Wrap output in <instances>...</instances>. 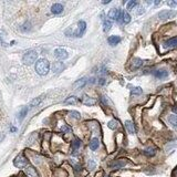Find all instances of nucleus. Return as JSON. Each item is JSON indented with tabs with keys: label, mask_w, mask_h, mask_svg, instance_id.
<instances>
[{
	"label": "nucleus",
	"mask_w": 177,
	"mask_h": 177,
	"mask_svg": "<svg viewBox=\"0 0 177 177\" xmlns=\"http://www.w3.org/2000/svg\"><path fill=\"white\" fill-rule=\"evenodd\" d=\"M98 82H99V84L103 85V84H104V83H105V79H104V78L99 79V81H98Z\"/></svg>",
	"instance_id": "c9c22d12"
},
{
	"label": "nucleus",
	"mask_w": 177,
	"mask_h": 177,
	"mask_svg": "<svg viewBox=\"0 0 177 177\" xmlns=\"http://www.w3.org/2000/svg\"><path fill=\"white\" fill-rule=\"evenodd\" d=\"M168 121H170V123L174 127L177 128V115H170L168 116Z\"/></svg>",
	"instance_id": "b1692460"
},
{
	"label": "nucleus",
	"mask_w": 177,
	"mask_h": 177,
	"mask_svg": "<svg viewBox=\"0 0 177 177\" xmlns=\"http://www.w3.org/2000/svg\"><path fill=\"white\" fill-rule=\"evenodd\" d=\"M63 11V6L61 3H54L52 7H51V12L54 14H60Z\"/></svg>",
	"instance_id": "9d476101"
},
{
	"label": "nucleus",
	"mask_w": 177,
	"mask_h": 177,
	"mask_svg": "<svg viewBox=\"0 0 177 177\" xmlns=\"http://www.w3.org/2000/svg\"><path fill=\"white\" fill-rule=\"evenodd\" d=\"M142 65H143V60L138 59V58H135L132 60V69H140Z\"/></svg>",
	"instance_id": "2eb2a0df"
},
{
	"label": "nucleus",
	"mask_w": 177,
	"mask_h": 177,
	"mask_svg": "<svg viewBox=\"0 0 177 177\" xmlns=\"http://www.w3.org/2000/svg\"><path fill=\"white\" fill-rule=\"evenodd\" d=\"M50 70V63L47 59H40L35 63V71L40 75H47Z\"/></svg>",
	"instance_id": "f03ea898"
},
{
	"label": "nucleus",
	"mask_w": 177,
	"mask_h": 177,
	"mask_svg": "<svg viewBox=\"0 0 177 177\" xmlns=\"http://www.w3.org/2000/svg\"><path fill=\"white\" fill-rule=\"evenodd\" d=\"M121 21L123 22V23H128V22L131 21V16L128 14V12L123 11V14H122V20H121Z\"/></svg>",
	"instance_id": "4be33fe9"
},
{
	"label": "nucleus",
	"mask_w": 177,
	"mask_h": 177,
	"mask_svg": "<svg viewBox=\"0 0 177 177\" xmlns=\"http://www.w3.org/2000/svg\"><path fill=\"white\" fill-rule=\"evenodd\" d=\"M125 127H126L130 134H134L135 133V125L132 121H126L125 122Z\"/></svg>",
	"instance_id": "4468645a"
},
{
	"label": "nucleus",
	"mask_w": 177,
	"mask_h": 177,
	"mask_svg": "<svg viewBox=\"0 0 177 177\" xmlns=\"http://www.w3.org/2000/svg\"><path fill=\"white\" fill-rule=\"evenodd\" d=\"M87 165H89V168H90V170H94V168H95V163H94L93 161H90Z\"/></svg>",
	"instance_id": "473e14b6"
},
{
	"label": "nucleus",
	"mask_w": 177,
	"mask_h": 177,
	"mask_svg": "<svg viewBox=\"0 0 177 177\" xmlns=\"http://www.w3.org/2000/svg\"><path fill=\"white\" fill-rule=\"evenodd\" d=\"M125 165V161H122V159H119V161H115L114 163H112L111 167L112 168H121Z\"/></svg>",
	"instance_id": "6ab92c4d"
},
{
	"label": "nucleus",
	"mask_w": 177,
	"mask_h": 177,
	"mask_svg": "<svg viewBox=\"0 0 177 177\" xmlns=\"http://www.w3.org/2000/svg\"><path fill=\"white\" fill-rule=\"evenodd\" d=\"M99 144H100L99 140H98L96 137H94V138H92L91 142H90V149H92V151L98 149V147H99Z\"/></svg>",
	"instance_id": "f3484780"
},
{
	"label": "nucleus",
	"mask_w": 177,
	"mask_h": 177,
	"mask_svg": "<svg viewBox=\"0 0 177 177\" xmlns=\"http://www.w3.org/2000/svg\"><path fill=\"white\" fill-rule=\"evenodd\" d=\"M143 153L146 156H154L156 154V149L155 147H147L143 151Z\"/></svg>",
	"instance_id": "a211bd4d"
},
{
	"label": "nucleus",
	"mask_w": 177,
	"mask_h": 177,
	"mask_svg": "<svg viewBox=\"0 0 177 177\" xmlns=\"http://www.w3.org/2000/svg\"><path fill=\"white\" fill-rule=\"evenodd\" d=\"M85 29H86V23H85V21L81 20V21L78 22L77 28L66 29L64 33H65V35H68V37H82V35L84 33Z\"/></svg>",
	"instance_id": "f257e3e1"
},
{
	"label": "nucleus",
	"mask_w": 177,
	"mask_h": 177,
	"mask_svg": "<svg viewBox=\"0 0 177 177\" xmlns=\"http://www.w3.org/2000/svg\"><path fill=\"white\" fill-rule=\"evenodd\" d=\"M107 126L111 128V130H115V128L119 127V122L117 121H111V122H109V124H107Z\"/></svg>",
	"instance_id": "c85d7f7f"
},
{
	"label": "nucleus",
	"mask_w": 177,
	"mask_h": 177,
	"mask_svg": "<svg viewBox=\"0 0 177 177\" xmlns=\"http://www.w3.org/2000/svg\"><path fill=\"white\" fill-rule=\"evenodd\" d=\"M41 101H42V98H35V100L31 101L30 105H31V107H35V106H38L40 103H41Z\"/></svg>",
	"instance_id": "cd10ccee"
},
{
	"label": "nucleus",
	"mask_w": 177,
	"mask_h": 177,
	"mask_svg": "<svg viewBox=\"0 0 177 177\" xmlns=\"http://www.w3.org/2000/svg\"><path fill=\"white\" fill-rule=\"evenodd\" d=\"M78 102H79V100L77 96H70V98H68V99L64 101L65 104H77Z\"/></svg>",
	"instance_id": "5701e85b"
},
{
	"label": "nucleus",
	"mask_w": 177,
	"mask_h": 177,
	"mask_svg": "<svg viewBox=\"0 0 177 177\" xmlns=\"http://www.w3.org/2000/svg\"><path fill=\"white\" fill-rule=\"evenodd\" d=\"M107 42L110 43L111 45H116L121 42V38L119 35H111L109 39H107Z\"/></svg>",
	"instance_id": "ddd939ff"
},
{
	"label": "nucleus",
	"mask_w": 177,
	"mask_h": 177,
	"mask_svg": "<svg viewBox=\"0 0 177 177\" xmlns=\"http://www.w3.org/2000/svg\"><path fill=\"white\" fill-rule=\"evenodd\" d=\"M167 5L170 6V7H174V6H177V1H168Z\"/></svg>",
	"instance_id": "f704fd0d"
},
{
	"label": "nucleus",
	"mask_w": 177,
	"mask_h": 177,
	"mask_svg": "<svg viewBox=\"0 0 177 177\" xmlns=\"http://www.w3.org/2000/svg\"><path fill=\"white\" fill-rule=\"evenodd\" d=\"M61 131H62L63 133H70V132H71V127H70V126H68V125H63V126L61 127Z\"/></svg>",
	"instance_id": "2f4dec72"
},
{
	"label": "nucleus",
	"mask_w": 177,
	"mask_h": 177,
	"mask_svg": "<svg viewBox=\"0 0 177 177\" xmlns=\"http://www.w3.org/2000/svg\"><path fill=\"white\" fill-rule=\"evenodd\" d=\"M14 166H16V167L22 168V167L27 166V164H28V159L24 157L23 154H20V155H18L16 158H14Z\"/></svg>",
	"instance_id": "39448f33"
},
{
	"label": "nucleus",
	"mask_w": 177,
	"mask_h": 177,
	"mask_svg": "<svg viewBox=\"0 0 177 177\" xmlns=\"http://www.w3.org/2000/svg\"><path fill=\"white\" fill-rule=\"evenodd\" d=\"M102 102H104V103H105V104H109V103H110V104H111V102H110V101H109V99H107V98H106V96H102Z\"/></svg>",
	"instance_id": "72a5a7b5"
},
{
	"label": "nucleus",
	"mask_w": 177,
	"mask_h": 177,
	"mask_svg": "<svg viewBox=\"0 0 177 177\" xmlns=\"http://www.w3.org/2000/svg\"><path fill=\"white\" fill-rule=\"evenodd\" d=\"M54 56H56V58H58L59 60H65V59L69 58V53H68L66 50L59 48V49H56V51H54Z\"/></svg>",
	"instance_id": "0eeeda50"
},
{
	"label": "nucleus",
	"mask_w": 177,
	"mask_h": 177,
	"mask_svg": "<svg viewBox=\"0 0 177 177\" xmlns=\"http://www.w3.org/2000/svg\"><path fill=\"white\" fill-rule=\"evenodd\" d=\"M70 115L72 116V117H74L75 120H80V119H81V115H80V113L77 112V111H71Z\"/></svg>",
	"instance_id": "7c9ffc66"
},
{
	"label": "nucleus",
	"mask_w": 177,
	"mask_h": 177,
	"mask_svg": "<svg viewBox=\"0 0 177 177\" xmlns=\"http://www.w3.org/2000/svg\"><path fill=\"white\" fill-rule=\"evenodd\" d=\"M173 111H174L175 113H177V106H174V107H173Z\"/></svg>",
	"instance_id": "e433bc0d"
},
{
	"label": "nucleus",
	"mask_w": 177,
	"mask_h": 177,
	"mask_svg": "<svg viewBox=\"0 0 177 177\" xmlns=\"http://www.w3.org/2000/svg\"><path fill=\"white\" fill-rule=\"evenodd\" d=\"M164 47L165 48H176L177 47V37L175 38H172V39H168L166 42L164 43Z\"/></svg>",
	"instance_id": "1a4fd4ad"
},
{
	"label": "nucleus",
	"mask_w": 177,
	"mask_h": 177,
	"mask_svg": "<svg viewBox=\"0 0 177 177\" xmlns=\"http://www.w3.org/2000/svg\"><path fill=\"white\" fill-rule=\"evenodd\" d=\"M52 71H53V73H60V72H62L64 70V64L63 62H54V63L52 64Z\"/></svg>",
	"instance_id": "6e6552de"
},
{
	"label": "nucleus",
	"mask_w": 177,
	"mask_h": 177,
	"mask_svg": "<svg viewBox=\"0 0 177 177\" xmlns=\"http://www.w3.org/2000/svg\"><path fill=\"white\" fill-rule=\"evenodd\" d=\"M154 75L157 79H165L168 77V71L166 70H156L154 71Z\"/></svg>",
	"instance_id": "f8f14e48"
},
{
	"label": "nucleus",
	"mask_w": 177,
	"mask_h": 177,
	"mask_svg": "<svg viewBox=\"0 0 177 177\" xmlns=\"http://www.w3.org/2000/svg\"><path fill=\"white\" fill-rule=\"evenodd\" d=\"M111 27H112V21H111L110 19L105 20V21H104V23H103V30H104L105 32H107V31L111 29Z\"/></svg>",
	"instance_id": "393cba45"
},
{
	"label": "nucleus",
	"mask_w": 177,
	"mask_h": 177,
	"mask_svg": "<svg viewBox=\"0 0 177 177\" xmlns=\"http://www.w3.org/2000/svg\"><path fill=\"white\" fill-rule=\"evenodd\" d=\"M80 146H81V141L79 140L78 137H75L74 142L72 143V149H73V151H77V149H78Z\"/></svg>",
	"instance_id": "a878e982"
},
{
	"label": "nucleus",
	"mask_w": 177,
	"mask_h": 177,
	"mask_svg": "<svg viewBox=\"0 0 177 177\" xmlns=\"http://www.w3.org/2000/svg\"><path fill=\"white\" fill-rule=\"evenodd\" d=\"M176 14V11H174V10H163L158 14V18L161 20H167L170 18H174Z\"/></svg>",
	"instance_id": "423d86ee"
},
{
	"label": "nucleus",
	"mask_w": 177,
	"mask_h": 177,
	"mask_svg": "<svg viewBox=\"0 0 177 177\" xmlns=\"http://www.w3.org/2000/svg\"><path fill=\"white\" fill-rule=\"evenodd\" d=\"M81 102L85 104V105H94L95 103H96V101L92 98H90V96H87V95H83L82 96V99H81Z\"/></svg>",
	"instance_id": "9b49d317"
},
{
	"label": "nucleus",
	"mask_w": 177,
	"mask_h": 177,
	"mask_svg": "<svg viewBox=\"0 0 177 177\" xmlns=\"http://www.w3.org/2000/svg\"><path fill=\"white\" fill-rule=\"evenodd\" d=\"M122 14L123 11L121 9H111L109 12V18L110 20H115V21H121L122 20Z\"/></svg>",
	"instance_id": "20e7f679"
},
{
	"label": "nucleus",
	"mask_w": 177,
	"mask_h": 177,
	"mask_svg": "<svg viewBox=\"0 0 177 177\" xmlns=\"http://www.w3.org/2000/svg\"><path fill=\"white\" fill-rule=\"evenodd\" d=\"M142 92H143V90H142V87H140V86L133 87V89L131 90L132 95H140V94H142Z\"/></svg>",
	"instance_id": "bb28decb"
},
{
	"label": "nucleus",
	"mask_w": 177,
	"mask_h": 177,
	"mask_svg": "<svg viewBox=\"0 0 177 177\" xmlns=\"http://www.w3.org/2000/svg\"><path fill=\"white\" fill-rule=\"evenodd\" d=\"M136 6H137V2L136 1H130L127 3V9L128 10H133V9H135Z\"/></svg>",
	"instance_id": "c756f323"
},
{
	"label": "nucleus",
	"mask_w": 177,
	"mask_h": 177,
	"mask_svg": "<svg viewBox=\"0 0 177 177\" xmlns=\"http://www.w3.org/2000/svg\"><path fill=\"white\" fill-rule=\"evenodd\" d=\"M27 113H28V107H23V109H21V111H20L19 114H18V120L22 121L24 117H26Z\"/></svg>",
	"instance_id": "aec40b11"
},
{
	"label": "nucleus",
	"mask_w": 177,
	"mask_h": 177,
	"mask_svg": "<svg viewBox=\"0 0 177 177\" xmlns=\"http://www.w3.org/2000/svg\"><path fill=\"white\" fill-rule=\"evenodd\" d=\"M26 172H27V174H28L30 177H37V176H38L37 172H35V170L33 168V167H32V166H29V167H27Z\"/></svg>",
	"instance_id": "412c9836"
},
{
	"label": "nucleus",
	"mask_w": 177,
	"mask_h": 177,
	"mask_svg": "<svg viewBox=\"0 0 177 177\" xmlns=\"http://www.w3.org/2000/svg\"><path fill=\"white\" fill-rule=\"evenodd\" d=\"M37 57H38V53L35 51H33V50H30V51L24 53V56L22 58V61H23V63L26 64V65H30L33 62H35Z\"/></svg>",
	"instance_id": "7ed1b4c3"
},
{
	"label": "nucleus",
	"mask_w": 177,
	"mask_h": 177,
	"mask_svg": "<svg viewBox=\"0 0 177 177\" xmlns=\"http://www.w3.org/2000/svg\"><path fill=\"white\" fill-rule=\"evenodd\" d=\"M85 84H86V79L85 78L80 79V80H78L77 82H74V83H73L74 87H77V89H81V87H83Z\"/></svg>",
	"instance_id": "dca6fc26"
}]
</instances>
